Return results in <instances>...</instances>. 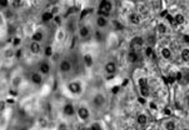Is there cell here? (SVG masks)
Listing matches in <instances>:
<instances>
[{
	"mask_svg": "<svg viewBox=\"0 0 189 130\" xmlns=\"http://www.w3.org/2000/svg\"><path fill=\"white\" fill-rule=\"evenodd\" d=\"M68 91L70 93V94H73V95H79L80 93L83 91V84L80 83L79 80H72V81H69L68 83Z\"/></svg>",
	"mask_w": 189,
	"mask_h": 130,
	"instance_id": "6da1fadb",
	"label": "cell"
},
{
	"mask_svg": "<svg viewBox=\"0 0 189 130\" xmlns=\"http://www.w3.org/2000/svg\"><path fill=\"white\" fill-rule=\"evenodd\" d=\"M77 117L78 119L80 120V122H83V123H87L89 118H90V111H89V109L87 108V106H84V105H80L79 108L77 109Z\"/></svg>",
	"mask_w": 189,
	"mask_h": 130,
	"instance_id": "7a4b0ae2",
	"label": "cell"
},
{
	"mask_svg": "<svg viewBox=\"0 0 189 130\" xmlns=\"http://www.w3.org/2000/svg\"><path fill=\"white\" fill-rule=\"evenodd\" d=\"M112 3L109 0H102L100 5H99V15H103V16H109V14L112 11Z\"/></svg>",
	"mask_w": 189,
	"mask_h": 130,
	"instance_id": "3957f363",
	"label": "cell"
},
{
	"mask_svg": "<svg viewBox=\"0 0 189 130\" xmlns=\"http://www.w3.org/2000/svg\"><path fill=\"white\" fill-rule=\"evenodd\" d=\"M139 89H140V95L144 98H148L150 95V89L148 85V81H146L145 78H140L139 79Z\"/></svg>",
	"mask_w": 189,
	"mask_h": 130,
	"instance_id": "277c9868",
	"label": "cell"
},
{
	"mask_svg": "<svg viewBox=\"0 0 189 130\" xmlns=\"http://www.w3.org/2000/svg\"><path fill=\"white\" fill-rule=\"evenodd\" d=\"M44 75L41 74L40 71H33L30 74V81H31V84H34L36 86H40L41 84H43V81H44Z\"/></svg>",
	"mask_w": 189,
	"mask_h": 130,
	"instance_id": "5b68a950",
	"label": "cell"
},
{
	"mask_svg": "<svg viewBox=\"0 0 189 130\" xmlns=\"http://www.w3.org/2000/svg\"><path fill=\"white\" fill-rule=\"evenodd\" d=\"M104 104H105V98H104L103 94L98 93V94L93 96V105L95 106V108H103Z\"/></svg>",
	"mask_w": 189,
	"mask_h": 130,
	"instance_id": "8992f818",
	"label": "cell"
},
{
	"mask_svg": "<svg viewBox=\"0 0 189 130\" xmlns=\"http://www.w3.org/2000/svg\"><path fill=\"white\" fill-rule=\"evenodd\" d=\"M59 70H60V73H63V74L69 73L70 70H72V63H70L68 59H63L59 63Z\"/></svg>",
	"mask_w": 189,
	"mask_h": 130,
	"instance_id": "52a82bcc",
	"label": "cell"
},
{
	"mask_svg": "<svg viewBox=\"0 0 189 130\" xmlns=\"http://www.w3.org/2000/svg\"><path fill=\"white\" fill-rule=\"evenodd\" d=\"M63 113H64L65 117L72 118V117H74V115H75L77 110H75V108H74L73 104L67 103V104H64V106H63Z\"/></svg>",
	"mask_w": 189,
	"mask_h": 130,
	"instance_id": "ba28073f",
	"label": "cell"
},
{
	"mask_svg": "<svg viewBox=\"0 0 189 130\" xmlns=\"http://www.w3.org/2000/svg\"><path fill=\"white\" fill-rule=\"evenodd\" d=\"M144 41H145V39L143 38V36L135 35L134 38L130 40V46H131L133 49H135V48H141V46L144 45Z\"/></svg>",
	"mask_w": 189,
	"mask_h": 130,
	"instance_id": "9c48e42d",
	"label": "cell"
},
{
	"mask_svg": "<svg viewBox=\"0 0 189 130\" xmlns=\"http://www.w3.org/2000/svg\"><path fill=\"white\" fill-rule=\"evenodd\" d=\"M39 71L43 74V75H49L50 71H51V66H50V63L46 61V60H43L40 64H39Z\"/></svg>",
	"mask_w": 189,
	"mask_h": 130,
	"instance_id": "30bf717a",
	"label": "cell"
},
{
	"mask_svg": "<svg viewBox=\"0 0 189 130\" xmlns=\"http://www.w3.org/2000/svg\"><path fill=\"white\" fill-rule=\"evenodd\" d=\"M117 69H118V66H117L115 61H108V63H105V65H104V70H105L107 74H109V75L115 74Z\"/></svg>",
	"mask_w": 189,
	"mask_h": 130,
	"instance_id": "8fae6325",
	"label": "cell"
},
{
	"mask_svg": "<svg viewBox=\"0 0 189 130\" xmlns=\"http://www.w3.org/2000/svg\"><path fill=\"white\" fill-rule=\"evenodd\" d=\"M29 50H30V53L33 55H38L40 52H41V45L40 43H38V41H33L31 40V43L29 45Z\"/></svg>",
	"mask_w": 189,
	"mask_h": 130,
	"instance_id": "7c38bea8",
	"label": "cell"
},
{
	"mask_svg": "<svg viewBox=\"0 0 189 130\" xmlns=\"http://www.w3.org/2000/svg\"><path fill=\"white\" fill-rule=\"evenodd\" d=\"M97 26L99 28V29H105V28L109 25V21H108L107 16H103V15H99L97 18Z\"/></svg>",
	"mask_w": 189,
	"mask_h": 130,
	"instance_id": "4fadbf2b",
	"label": "cell"
},
{
	"mask_svg": "<svg viewBox=\"0 0 189 130\" xmlns=\"http://www.w3.org/2000/svg\"><path fill=\"white\" fill-rule=\"evenodd\" d=\"M79 36L84 40H87L89 36H90V29L87 25H82L79 28Z\"/></svg>",
	"mask_w": 189,
	"mask_h": 130,
	"instance_id": "5bb4252c",
	"label": "cell"
},
{
	"mask_svg": "<svg viewBox=\"0 0 189 130\" xmlns=\"http://www.w3.org/2000/svg\"><path fill=\"white\" fill-rule=\"evenodd\" d=\"M160 55H162V58L164 60H171L173 53H172L171 48H168V46H164V48H162V50H160Z\"/></svg>",
	"mask_w": 189,
	"mask_h": 130,
	"instance_id": "9a60e30c",
	"label": "cell"
},
{
	"mask_svg": "<svg viewBox=\"0 0 189 130\" xmlns=\"http://www.w3.org/2000/svg\"><path fill=\"white\" fill-rule=\"evenodd\" d=\"M136 123L140 126H145L146 124H148V115L145 113H140L138 114V117H136Z\"/></svg>",
	"mask_w": 189,
	"mask_h": 130,
	"instance_id": "2e32d148",
	"label": "cell"
},
{
	"mask_svg": "<svg viewBox=\"0 0 189 130\" xmlns=\"http://www.w3.org/2000/svg\"><path fill=\"white\" fill-rule=\"evenodd\" d=\"M126 59H128V61L134 64V63H136L139 60V54L133 49V50H130V52L128 53V55H126Z\"/></svg>",
	"mask_w": 189,
	"mask_h": 130,
	"instance_id": "e0dca14e",
	"label": "cell"
},
{
	"mask_svg": "<svg viewBox=\"0 0 189 130\" xmlns=\"http://www.w3.org/2000/svg\"><path fill=\"white\" fill-rule=\"evenodd\" d=\"M157 32L160 34V35H165L168 32V25L165 24V23H163V21L158 23L157 24Z\"/></svg>",
	"mask_w": 189,
	"mask_h": 130,
	"instance_id": "ac0fdd59",
	"label": "cell"
},
{
	"mask_svg": "<svg viewBox=\"0 0 189 130\" xmlns=\"http://www.w3.org/2000/svg\"><path fill=\"white\" fill-rule=\"evenodd\" d=\"M83 61H84V65H85L87 68H92L94 65V59L90 54H85L83 57Z\"/></svg>",
	"mask_w": 189,
	"mask_h": 130,
	"instance_id": "d6986e66",
	"label": "cell"
},
{
	"mask_svg": "<svg viewBox=\"0 0 189 130\" xmlns=\"http://www.w3.org/2000/svg\"><path fill=\"white\" fill-rule=\"evenodd\" d=\"M43 39H44V32L41 31V30H38V31H35L34 34L31 35V40H33V41H38V43H41V41H43Z\"/></svg>",
	"mask_w": 189,
	"mask_h": 130,
	"instance_id": "ffe728a7",
	"label": "cell"
},
{
	"mask_svg": "<svg viewBox=\"0 0 189 130\" xmlns=\"http://www.w3.org/2000/svg\"><path fill=\"white\" fill-rule=\"evenodd\" d=\"M129 21L133 25L140 24V15H139V14H136V13H131L130 15H129Z\"/></svg>",
	"mask_w": 189,
	"mask_h": 130,
	"instance_id": "44dd1931",
	"label": "cell"
},
{
	"mask_svg": "<svg viewBox=\"0 0 189 130\" xmlns=\"http://www.w3.org/2000/svg\"><path fill=\"white\" fill-rule=\"evenodd\" d=\"M174 23H176V25H183L184 23H185V16L180 13L176 14V15H174Z\"/></svg>",
	"mask_w": 189,
	"mask_h": 130,
	"instance_id": "7402d4cb",
	"label": "cell"
},
{
	"mask_svg": "<svg viewBox=\"0 0 189 130\" xmlns=\"http://www.w3.org/2000/svg\"><path fill=\"white\" fill-rule=\"evenodd\" d=\"M157 35L155 34H148L146 35V38H145V41L148 43V45H150V46H154L155 44H157Z\"/></svg>",
	"mask_w": 189,
	"mask_h": 130,
	"instance_id": "603a6c76",
	"label": "cell"
},
{
	"mask_svg": "<svg viewBox=\"0 0 189 130\" xmlns=\"http://www.w3.org/2000/svg\"><path fill=\"white\" fill-rule=\"evenodd\" d=\"M163 128L167 129V130H176L177 129V124H176L174 120H167V122H164Z\"/></svg>",
	"mask_w": 189,
	"mask_h": 130,
	"instance_id": "cb8c5ba5",
	"label": "cell"
},
{
	"mask_svg": "<svg viewBox=\"0 0 189 130\" xmlns=\"http://www.w3.org/2000/svg\"><path fill=\"white\" fill-rule=\"evenodd\" d=\"M53 19H54V14L50 13V11H45V13H43V15H41V20H43L44 23H49Z\"/></svg>",
	"mask_w": 189,
	"mask_h": 130,
	"instance_id": "d4e9b609",
	"label": "cell"
},
{
	"mask_svg": "<svg viewBox=\"0 0 189 130\" xmlns=\"http://www.w3.org/2000/svg\"><path fill=\"white\" fill-rule=\"evenodd\" d=\"M180 58L184 63H189V48H184L180 52Z\"/></svg>",
	"mask_w": 189,
	"mask_h": 130,
	"instance_id": "484cf974",
	"label": "cell"
},
{
	"mask_svg": "<svg viewBox=\"0 0 189 130\" xmlns=\"http://www.w3.org/2000/svg\"><path fill=\"white\" fill-rule=\"evenodd\" d=\"M21 80H23V79H21L20 75H15L11 79V86L13 88H19V86L21 85Z\"/></svg>",
	"mask_w": 189,
	"mask_h": 130,
	"instance_id": "4316f807",
	"label": "cell"
},
{
	"mask_svg": "<svg viewBox=\"0 0 189 130\" xmlns=\"http://www.w3.org/2000/svg\"><path fill=\"white\" fill-rule=\"evenodd\" d=\"M144 54H145L146 58H154V49H153V46H150V45L145 46Z\"/></svg>",
	"mask_w": 189,
	"mask_h": 130,
	"instance_id": "83f0119b",
	"label": "cell"
},
{
	"mask_svg": "<svg viewBox=\"0 0 189 130\" xmlns=\"http://www.w3.org/2000/svg\"><path fill=\"white\" fill-rule=\"evenodd\" d=\"M44 55H45V58H50V57H53L54 55V50H53V46H45V49H44Z\"/></svg>",
	"mask_w": 189,
	"mask_h": 130,
	"instance_id": "f1b7e54d",
	"label": "cell"
},
{
	"mask_svg": "<svg viewBox=\"0 0 189 130\" xmlns=\"http://www.w3.org/2000/svg\"><path fill=\"white\" fill-rule=\"evenodd\" d=\"M112 24H113V28H114L115 30H119V31H120V30H124V25H123L120 21H118V20H113Z\"/></svg>",
	"mask_w": 189,
	"mask_h": 130,
	"instance_id": "f546056e",
	"label": "cell"
},
{
	"mask_svg": "<svg viewBox=\"0 0 189 130\" xmlns=\"http://www.w3.org/2000/svg\"><path fill=\"white\" fill-rule=\"evenodd\" d=\"M95 39L98 41H103L104 39H105V35H104L103 32H102V29H99V30L95 31Z\"/></svg>",
	"mask_w": 189,
	"mask_h": 130,
	"instance_id": "4dcf8cb0",
	"label": "cell"
},
{
	"mask_svg": "<svg viewBox=\"0 0 189 130\" xmlns=\"http://www.w3.org/2000/svg\"><path fill=\"white\" fill-rule=\"evenodd\" d=\"M88 129H90V130H102L103 126H102L100 123H93V124L89 125Z\"/></svg>",
	"mask_w": 189,
	"mask_h": 130,
	"instance_id": "1f68e13d",
	"label": "cell"
},
{
	"mask_svg": "<svg viewBox=\"0 0 189 130\" xmlns=\"http://www.w3.org/2000/svg\"><path fill=\"white\" fill-rule=\"evenodd\" d=\"M11 44H13L14 48H18V46L21 44V39L19 38V36H14V38H13V41H11Z\"/></svg>",
	"mask_w": 189,
	"mask_h": 130,
	"instance_id": "d6a6232c",
	"label": "cell"
},
{
	"mask_svg": "<svg viewBox=\"0 0 189 130\" xmlns=\"http://www.w3.org/2000/svg\"><path fill=\"white\" fill-rule=\"evenodd\" d=\"M64 34H65L64 30H61V29L58 31V34H56V39H58V41H61L64 39Z\"/></svg>",
	"mask_w": 189,
	"mask_h": 130,
	"instance_id": "836d02e7",
	"label": "cell"
},
{
	"mask_svg": "<svg viewBox=\"0 0 189 130\" xmlns=\"http://www.w3.org/2000/svg\"><path fill=\"white\" fill-rule=\"evenodd\" d=\"M149 109L150 110H155V111H157L158 110V105H157V103H154V101H150V103H149Z\"/></svg>",
	"mask_w": 189,
	"mask_h": 130,
	"instance_id": "e575fe53",
	"label": "cell"
},
{
	"mask_svg": "<svg viewBox=\"0 0 189 130\" xmlns=\"http://www.w3.org/2000/svg\"><path fill=\"white\" fill-rule=\"evenodd\" d=\"M176 80L177 81H182L183 80V73L182 71H177L176 73Z\"/></svg>",
	"mask_w": 189,
	"mask_h": 130,
	"instance_id": "d590c367",
	"label": "cell"
},
{
	"mask_svg": "<svg viewBox=\"0 0 189 130\" xmlns=\"http://www.w3.org/2000/svg\"><path fill=\"white\" fill-rule=\"evenodd\" d=\"M9 6V0H0V8H8Z\"/></svg>",
	"mask_w": 189,
	"mask_h": 130,
	"instance_id": "8d00e7d4",
	"label": "cell"
},
{
	"mask_svg": "<svg viewBox=\"0 0 189 130\" xmlns=\"http://www.w3.org/2000/svg\"><path fill=\"white\" fill-rule=\"evenodd\" d=\"M5 108H6V103L4 100H0V113L5 110Z\"/></svg>",
	"mask_w": 189,
	"mask_h": 130,
	"instance_id": "74e56055",
	"label": "cell"
},
{
	"mask_svg": "<svg viewBox=\"0 0 189 130\" xmlns=\"http://www.w3.org/2000/svg\"><path fill=\"white\" fill-rule=\"evenodd\" d=\"M182 40H183V43L189 44V34H184V35L182 36Z\"/></svg>",
	"mask_w": 189,
	"mask_h": 130,
	"instance_id": "f35d334b",
	"label": "cell"
},
{
	"mask_svg": "<svg viewBox=\"0 0 189 130\" xmlns=\"http://www.w3.org/2000/svg\"><path fill=\"white\" fill-rule=\"evenodd\" d=\"M58 129H68V124L67 123H59Z\"/></svg>",
	"mask_w": 189,
	"mask_h": 130,
	"instance_id": "ab89813d",
	"label": "cell"
},
{
	"mask_svg": "<svg viewBox=\"0 0 189 130\" xmlns=\"http://www.w3.org/2000/svg\"><path fill=\"white\" fill-rule=\"evenodd\" d=\"M183 80H185V83H189V71L183 74Z\"/></svg>",
	"mask_w": 189,
	"mask_h": 130,
	"instance_id": "60d3db41",
	"label": "cell"
},
{
	"mask_svg": "<svg viewBox=\"0 0 189 130\" xmlns=\"http://www.w3.org/2000/svg\"><path fill=\"white\" fill-rule=\"evenodd\" d=\"M164 114H165V115H168V117H169V115L172 114L171 109H169V108H164Z\"/></svg>",
	"mask_w": 189,
	"mask_h": 130,
	"instance_id": "b9f144b4",
	"label": "cell"
},
{
	"mask_svg": "<svg viewBox=\"0 0 189 130\" xmlns=\"http://www.w3.org/2000/svg\"><path fill=\"white\" fill-rule=\"evenodd\" d=\"M13 4H14V6H16V8H18V6H20L21 1H20V0H14V3H13Z\"/></svg>",
	"mask_w": 189,
	"mask_h": 130,
	"instance_id": "7bdbcfd3",
	"label": "cell"
},
{
	"mask_svg": "<svg viewBox=\"0 0 189 130\" xmlns=\"http://www.w3.org/2000/svg\"><path fill=\"white\" fill-rule=\"evenodd\" d=\"M185 103L189 105V91H188L187 94H185Z\"/></svg>",
	"mask_w": 189,
	"mask_h": 130,
	"instance_id": "ee69618b",
	"label": "cell"
},
{
	"mask_svg": "<svg viewBox=\"0 0 189 130\" xmlns=\"http://www.w3.org/2000/svg\"><path fill=\"white\" fill-rule=\"evenodd\" d=\"M15 55H16V58H21V50H19Z\"/></svg>",
	"mask_w": 189,
	"mask_h": 130,
	"instance_id": "f6af8a7d",
	"label": "cell"
},
{
	"mask_svg": "<svg viewBox=\"0 0 189 130\" xmlns=\"http://www.w3.org/2000/svg\"><path fill=\"white\" fill-rule=\"evenodd\" d=\"M118 90H119V88H113V89H112L113 93H118Z\"/></svg>",
	"mask_w": 189,
	"mask_h": 130,
	"instance_id": "bcb514c9",
	"label": "cell"
},
{
	"mask_svg": "<svg viewBox=\"0 0 189 130\" xmlns=\"http://www.w3.org/2000/svg\"><path fill=\"white\" fill-rule=\"evenodd\" d=\"M128 83H129V80H124V81H123V86H126Z\"/></svg>",
	"mask_w": 189,
	"mask_h": 130,
	"instance_id": "7dc6e473",
	"label": "cell"
},
{
	"mask_svg": "<svg viewBox=\"0 0 189 130\" xmlns=\"http://www.w3.org/2000/svg\"><path fill=\"white\" fill-rule=\"evenodd\" d=\"M169 1H174V0H169Z\"/></svg>",
	"mask_w": 189,
	"mask_h": 130,
	"instance_id": "c3c4849f",
	"label": "cell"
}]
</instances>
